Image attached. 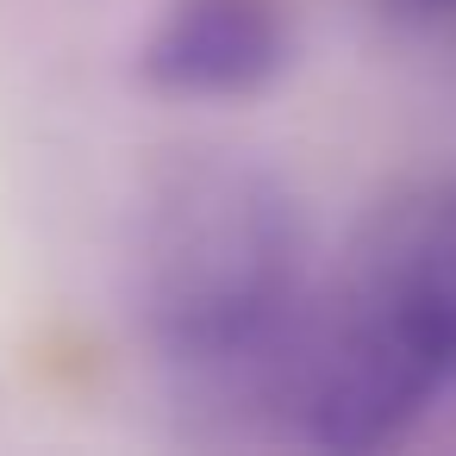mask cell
Returning <instances> with one entry per match:
<instances>
[{
	"label": "cell",
	"instance_id": "cell-4",
	"mask_svg": "<svg viewBox=\"0 0 456 456\" xmlns=\"http://www.w3.org/2000/svg\"><path fill=\"white\" fill-rule=\"evenodd\" d=\"M400 7H419V13H456V0H400Z\"/></svg>",
	"mask_w": 456,
	"mask_h": 456
},
{
	"label": "cell",
	"instance_id": "cell-3",
	"mask_svg": "<svg viewBox=\"0 0 456 456\" xmlns=\"http://www.w3.org/2000/svg\"><path fill=\"white\" fill-rule=\"evenodd\" d=\"M281 0H169L138 51V76L175 101H238L288 69Z\"/></svg>",
	"mask_w": 456,
	"mask_h": 456
},
{
	"label": "cell",
	"instance_id": "cell-2",
	"mask_svg": "<svg viewBox=\"0 0 456 456\" xmlns=\"http://www.w3.org/2000/svg\"><path fill=\"white\" fill-rule=\"evenodd\" d=\"M144 331L194 375L275 369L300 313V200L238 151L182 157L144 213Z\"/></svg>",
	"mask_w": 456,
	"mask_h": 456
},
{
	"label": "cell",
	"instance_id": "cell-1",
	"mask_svg": "<svg viewBox=\"0 0 456 456\" xmlns=\"http://www.w3.org/2000/svg\"><path fill=\"white\" fill-rule=\"evenodd\" d=\"M456 387V175L387 200L331 306L294 325L288 412L319 450L400 444L437 394Z\"/></svg>",
	"mask_w": 456,
	"mask_h": 456
}]
</instances>
